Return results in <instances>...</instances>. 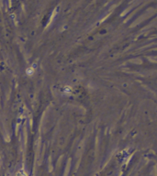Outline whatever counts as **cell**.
Returning <instances> with one entry per match:
<instances>
[{"mask_svg": "<svg viewBox=\"0 0 157 176\" xmlns=\"http://www.w3.org/2000/svg\"><path fill=\"white\" fill-rule=\"evenodd\" d=\"M16 176H28V173L26 172V171L23 168H21L16 172Z\"/></svg>", "mask_w": 157, "mask_h": 176, "instance_id": "1", "label": "cell"}, {"mask_svg": "<svg viewBox=\"0 0 157 176\" xmlns=\"http://www.w3.org/2000/svg\"><path fill=\"white\" fill-rule=\"evenodd\" d=\"M33 70L30 68V69H27V74H29V75H31V74H33Z\"/></svg>", "mask_w": 157, "mask_h": 176, "instance_id": "2", "label": "cell"}]
</instances>
